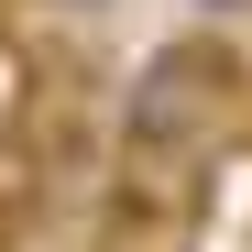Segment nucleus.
Segmentation results:
<instances>
[{
	"mask_svg": "<svg viewBox=\"0 0 252 252\" xmlns=\"http://www.w3.org/2000/svg\"><path fill=\"white\" fill-rule=\"evenodd\" d=\"M241 110H252V66L220 44V33L154 44L132 66V88H121V164H132V187L208 164V154L241 132Z\"/></svg>",
	"mask_w": 252,
	"mask_h": 252,
	"instance_id": "obj_1",
	"label": "nucleus"
},
{
	"mask_svg": "<svg viewBox=\"0 0 252 252\" xmlns=\"http://www.w3.org/2000/svg\"><path fill=\"white\" fill-rule=\"evenodd\" d=\"M99 252H187V230H176V220H164V208H154V197L132 187V197L110 208V230H99Z\"/></svg>",
	"mask_w": 252,
	"mask_h": 252,
	"instance_id": "obj_2",
	"label": "nucleus"
},
{
	"mask_svg": "<svg viewBox=\"0 0 252 252\" xmlns=\"http://www.w3.org/2000/svg\"><path fill=\"white\" fill-rule=\"evenodd\" d=\"M22 110V66H11V44H0V121Z\"/></svg>",
	"mask_w": 252,
	"mask_h": 252,
	"instance_id": "obj_3",
	"label": "nucleus"
},
{
	"mask_svg": "<svg viewBox=\"0 0 252 252\" xmlns=\"http://www.w3.org/2000/svg\"><path fill=\"white\" fill-rule=\"evenodd\" d=\"M44 11H77V22H88V11H110V0H44Z\"/></svg>",
	"mask_w": 252,
	"mask_h": 252,
	"instance_id": "obj_4",
	"label": "nucleus"
}]
</instances>
